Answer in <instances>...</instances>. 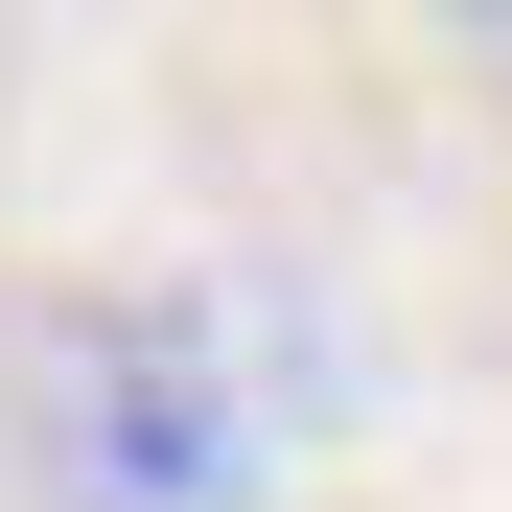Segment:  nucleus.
Masks as SVG:
<instances>
[{"label": "nucleus", "mask_w": 512, "mask_h": 512, "mask_svg": "<svg viewBox=\"0 0 512 512\" xmlns=\"http://www.w3.org/2000/svg\"><path fill=\"white\" fill-rule=\"evenodd\" d=\"M280 373L210 280H24L0 303V512H256Z\"/></svg>", "instance_id": "obj_1"}]
</instances>
